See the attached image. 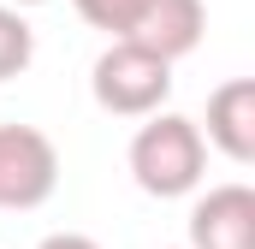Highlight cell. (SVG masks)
Returning a JSON list of instances; mask_svg holds the SVG:
<instances>
[{
    "label": "cell",
    "mask_w": 255,
    "mask_h": 249,
    "mask_svg": "<svg viewBox=\"0 0 255 249\" xmlns=\"http://www.w3.org/2000/svg\"><path fill=\"white\" fill-rule=\"evenodd\" d=\"M130 178L148 196H190L202 184V166H208V142H202V124L184 113H148L130 136Z\"/></svg>",
    "instance_id": "obj_1"
},
{
    "label": "cell",
    "mask_w": 255,
    "mask_h": 249,
    "mask_svg": "<svg viewBox=\"0 0 255 249\" xmlns=\"http://www.w3.org/2000/svg\"><path fill=\"white\" fill-rule=\"evenodd\" d=\"M89 89H95L101 113H113V119H148L172 95V65L154 60L136 42H107L95 71H89Z\"/></svg>",
    "instance_id": "obj_2"
},
{
    "label": "cell",
    "mask_w": 255,
    "mask_h": 249,
    "mask_svg": "<svg viewBox=\"0 0 255 249\" xmlns=\"http://www.w3.org/2000/svg\"><path fill=\"white\" fill-rule=\"evenodd\" d=\"M60 184V148L36 124H0V208H42Z\"/></svg>",
    "instance_id": "obj_3"
},
{
    "label": "cell",
    "mask_w": 255,
    "mask_h": 249,
    "mask_svg": "<svg viewBox=\"0 0 255 249\" xmlns=\"http://www.w3.org/2000/svg\"><path fill=\"white\" fill-rule=\"evenodd\" d=\"M202 30H208V6L202 0H142V12L130 18L125 42H136L154 60L172 65V60H184V54H196Z\"/></svg>",
    "instance_id": "obj_4"
},
{
    "label": "cell",
    "mask_w": 255,
    "mask_h": 249,
    "mask_svg": "<svg viewBox=\"0 0 255 249\" xmlns=\"http://www.w3.org/2000/svg\"><path fill=\"white\" fill-rule=\"evenodd\" d=\"M190 249H255V190L214 184L190 208Z\"/></svg>",
    "instance_id": "obj_5"
},
{
    "label": "cell",
    "mask_w": 255,
    "mask_h": 249,
    "mask_svg": "<svg viewBox=\"0 0 255 249\" xmlns=\"http://www.w3.org/2000/svg\"><path fill=\"white\" fill-rule=\"evenodd\" d=\"M226 160L250 166L255 160V83L250 77H226L214 95H208V136Z\"/></svg>",
    "instance_id": "obj_6"
},
{
    "label": "cell",
    "mask_w": 255,
    "mask_h": 249,
    "mask_svg": "<svg viewBox=\"0 0 255 249\" xmlns=\"http://www.w3.org/2000/svg\"><path fill=\"white\" fill-rule=\"evenodd\" d=\"M30 60H36V30H30V18H24L18 6L0 0V83L18 77Z\"/></svg>",
    "instance_id": "obj_7"
},
{
    "label": "cell",
    "mask_w": 255,
    "mask_h": 249,
    "mask_svg": "<svg viewBox=\"0 0 255 249\" xmlns=\"http://www.w3.org/2000/svg\"><path fill=\"white\" fill-rule=\"evenodd\" d=\"M71 6H77V18H83V24H95V30H107L113 42H125L130 18L142 12V0H71Z\"/></svg>",
    "instance_id": "obj_8"
},
{
    "label": "cell",
    "mask_w": 255,
    "mask_h": 249,
    "mask_svg": "<svg viewBox=\"0 0 255 249\" xmlns=\"http://www.w3.org/2000/svg\"><path fill=\"white\" fill-rule=\"evenodd\" d=\"M36 249H101V244H95L89 232H48Z\"/></svg>",
    "instance_id": "obj_9"
},
{
    "label": "cell",
    "mask_w": 255,
    "mask_h": 249,
    "mask_svg": "<svg viewBox=\"0 0 255 249\" xmlns=\"http://www.w3.org/2000/svg\"><path fill=\"white\" fill-rule=\"evenodd\" d=\"M6 6H18V12H24V6H48V0H6Z\"/></svg>",
    "instance_id": "obj_10"
}]
</instances>
